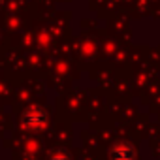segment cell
Returning <instances> with one entry per match:
<instances>
[{
    "mask_svg": "<svg viewBox=\"0 0 160 160\" xmlns=\"http://www.w3.org/2000/svg\"><path fill=\"white\" fill-rule=\"evenodd\" d=\"M113 158L115 160H134V151L128 145H119L113 151Z\"/></svg>",
    "mask_w": 160,
    "mask_h": 160,
    "instance_id": "6da1fadb",
    "label": "cell"
}]
</instances>
